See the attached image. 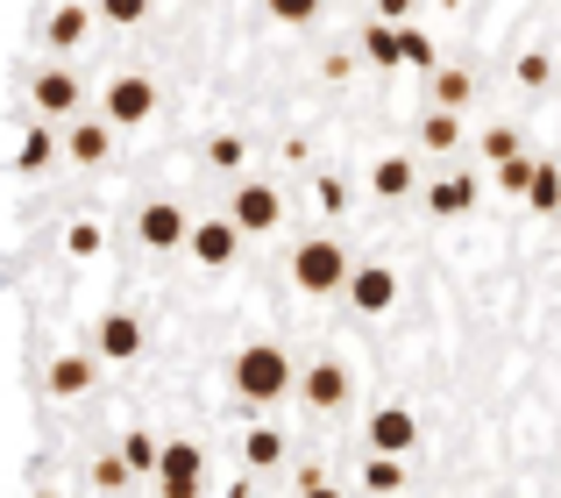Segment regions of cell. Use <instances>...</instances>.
I'll return each mask as SVG.
<instances>
[{"mask_svg": "<svg viewBox=\"0 0 561 498\" xmlns=\"http://www.w3.org/2000/svg\"><path fill=\"white\" fill-rule=\"evenodd\" d=\"M234 392H242V399H256V406L285 399V392H291V356L277 342H249L242 356H234Z\"/></svg>", "mask_w": 561, "mask_h": 498, "instance_id": "1", "label": "cell"}, {"mask_svg": "<svg viewBox=\"0 0 561 498\" xmlns=\"http://www.w3.org/2000/svg\"><path fill=\"white\" fill-rule=\"evenodd\" d=\"M291 278H299V292H313V299L342 292V278H348V257H342V242H328V236L299 242V249H291Z\"/></svg>", "mask_w": 561, "mask_h": 498, "instance_id": "2", "label": "cell"}, {"mask_svg": "<svg viewBox=\"0 0 561 498\" xmlns=\"http://www.w3.org/2000/svg\"><path fill=\"white\" fill-rule=\"evenodd\" d=\"M157 491L164 498H199V477H206V456L192 442H171V449H157Z\"/></svg>", "mask_w": 561, "mask_h": 498, "instance_id": "3", "label": "cell"}, {"mask_svg": "<svg viewBox=\"0 0 561 498\" xmlns=\"http://www.w3.org/2000/svg\"><path fill=\"white\" fill-rule=\"evenodd\" d=\"M157 114V79H114L107 86V122H122V128H136V122H150Z\"/></svg>", "mask_w": 561, "mask_h": 498, "instance_id": "4", "label": "cell"}, {"mask_svg": "<svg viewBox=\"0 0 561 498\" xmlns=\"http://www.w3.org/2000/svg\"><path fill=\"white\" fill-rule=\"evenodd\" d=\"M342 285H348V306H356V314H391L398 306V278L383 271V263H363V271L342 278Z\"/></svg>", "mask_w": 561, "mask_h": 498, "instance_id": "5", "label": "cell"}, {"mask_svg": "<svg viewBox=\"0 0 561 498\" xmlns=\"http://www.w3.org/2000/svg\"><path fill=\"white\" fill-rule=\"evenodd\" d=\"M277 222H285V200L271 185H234V228L242 236H271Z\"/></svg>", "mask_w": 561, "mask_h": 498, "instance_id": "6", "label": "cell"}, {"mask_svg": "<svg viewBox=\"0 0 561 498\" xmlns=\"http://www.w3.org/2000/svg\"><path fill=\"white\" fill-rule=\"evenodd\" d=\"M234 242H242V228H234V222H199V228H185V249L206 263V271L234 263Z\"/></svg>", "mask_w": 561, "mask_h": 498, "instance_id": "7", "label": "cell"}, {"mask_svg": "<svg viewBox=\"0 0 561 498\" xmlns=\"http://www.w3.org/2000/svg\"><path fill=\"white\" fill-rule=\"evenodd\" d=\"M412 442H420V420H412L405 406H383V414L370 420V449L377 456H405Z\"/></svg>", "mask_w": 561, "mask_h": 498, "instance_id": "8", "label": "cell"}, {"mask_svg": "<svg viewBox=\"0 0 561 498\" xmlns=\"http://www.w3.org/2000/svg\"><path fill=\"white\" fill-rule=\"evenodd\" d=\"M185 214L171 207V200H157V207H142V222H136V236L150 242V249H185Z\"/></svg>", "mask_w": 561, "mask_h": 498, "instance_id": "9", "label": "cell"}, {"mask_svg": "<svg viewBox=\"0 0 561 498\" xmlns=\"http://www.w3.org/2000/svg\"><path fill=\"white\" fill-rule=\"evenodd\" d=\"M136 349H142V320L136 314H107L100 320V356L107 363H128Z\"/></svg>", "mask_w": 561, "mask_h": 498, "instance_id": "10", "label": "cell"}, {"mask_svg": "<svg viewBox=\"0 0 561 498\" xmlns=\"http://www.w3.org/2000/svg\"><path fill=\"white\" fill-rule=\"evenodd\" d=\"M306 399H313L320 414H334V406L348 399V371L342 363H313V371H306Z\"/></svg>", "mask_w": 561, "mask_h": 498, "instance_id": "11", "label": "cell"}, {"mask_svg": "<svg viewBox=\"0 0 561 498\" xmlns=\"http://www.w3.org/2000/svg\"><path fill=\"white\" fill-rule=\"evenodd\" d=\"M93 377H100L93 356H57V363H50V392H57V399H79Z\"/></svg>", "mask_w": 561, "mask_h": 498, "instance_id": "12", "label": "cell"}, {"mask_svg": "<svg viewBox=\"0 0 561 498\" xmlns=\"http://www.w3.org/2000/svg\"><path fill=\"white\" fill-rule=\"evenodd\" d=\"M36 107L43 114H71L79 107V79H71V71H43L36 79Z\"/></svg>", "mask_w": 561, "mask_h": 498, "instance_id": "13", "label": "cell"}, {"mask_svg": "<svg viewBox=\"0 0 561 498\" xmlns=\"http://www.w3.org/2000/svg\"><path fill=\"white\" fill-rule=\"evenodd\" d=\"M426 207L448 214V222H455V214H469V207H477V179H440V185H426Z\"/></svg>", "mask_w": 561, "mask_h": 498, "instance_id": "14", "label": "cell"}, {"mask_svg": "<svg viewBox=\"0 0 561 498\" xmlns=\"http://www.w3.org/2000/svg\"><path fill=\"white\" fill-rule=\"evenodd\" d=\"M242 463H249V471H277V463H285V434H277V428H249Z\"/></svg>", "mask_w": 561, "mask_h": 498, "instance_id": "15", "label": "cell"}, {"mask_svg": "<svg viewBox=\"0 0 561 498\" xmlns=\"http://www.w3.org/2000/svg\"><path fill=\"white\" fill-rule=\"evenodd\" d=\"M420 143L426 150H455V143H462V122H455V107H434L420 122Z\"/></svg>", "mask_w": 561, "mask_h": 498, "instance_id": "16", "label": "cell"}, {"mask_svg": "<svg viewBox=\"0 0 561 498\" xmlns=\"http://www.w3.org/2000/svg\"><path fill=\"white\" fill-rule=\"evenodd\" d=\"M65 150L79 157V165H107V128H100V122H79V128H71V143H65Z\"/></svg>", "mask_w": 561, "mask_h": 498, "instance_id": "17", "label": "cell"}, {"mask_svg": "<svg viewBox=\"0 0 561 498\" xmlns=\"http://www.w3.org/2000/svg\"><path fill=\"white\" fill-rule=\"evenodd\" d=\"M370 185L383 200H398V193H412V165L405 157H377V171H370Z\"/></svg>", "mask_w": 561, "mask_h": 498, "instance_id": "18", "label": "cell"}, {"mask_svg": "<svg viewBox=\"0 0 561 498\" xmlns=\"http://www.w3.org/2000/svg\"><path fill=\"white\" fill-rule=\"evenodd\" d=\"M526 200H534L540 214H554V207H561V171H554V165H534V179H526Z\"/></svg>", "mask_w": 561, "mask_h": 498, "instance_id": "19", "label": "cell"}, {"mask_svg": "<svg viewBox=\"0 0 561 498\" xmlns=\"http://www.w3.org/2000/svg\"><path fill=\"white\" fill-rule=\"evenodd\" d=\"M363 485H370L377 498H391V491H405V471H398V456H370V471H363Z\"/></svg>", "mask_w": 561, "mask_h": 498, "instance_id": "20", "label": "cell"}, {"mask_svg": "<svg viewBox=\"0 0 561 498\" xmlns=\"http://www.w3.org/2000/svg\"><path fill=\"white\" fill-rule=\"evenodd\" d=\"M85 22H93L85 8H57V14H50V43H57V50H71V43L85 36Z\"/></svg>", "mask_w": 561, "mask_h": 498, "instance_id": "21", "label": "cell"}, {"mask_svg": "<svg viewBox=\"0 0 561 498\" xmlns=\"http://www.w3.org/2000/svg\"><path fill=\"white\" fill-rule=\"evenodd\" d=\"M363 50H370L377 65L391 71V65H398V29H391V22H370V29H363Z\"/></svg>", "mask_w": 561, "mask_h": 498, "instance_id": "22", "label": "cell"}, {"mask_svg": "<svg viewBox=\"0 0 561 498\" xmlns=\"http://www.w3.org/2000/svg\"><path fill=\"white\" fill-rule=\"evenodd\" d=\"M526 179H534V165H526L519 150H512V157H497V193H526Z\"/></svg>", "mask_w": 561, "mask_h": 498, "instance_id": "23", "label": "cell"}, {"mask_svg": "<svg viewBox=\"0 0 561 498\" xmlns=\"http://www.w3.org/2000/svg\"><path fill=\"white\" fill-rule=\"evenodd\" d=\"M434 100L440 107H462L469 100V71H434Z\"/></svg>", "mask_w": 561, "mask_h": 498, "instance_id": "24", "label": "cell"}, {"mask_svg": "<svg viewBox=\"0 0 561 498\" xmlns=\"http://www.w3.org/2000/svg\"><path fill=\"white\" fill-rule=\"evenodd\" d=\"M122 463H128V471H150V463H157V442H150V434H128V442H122Z\"/></svg>", "mask_w": 561, "mask_h": 498, "instance_id": "25", "label": "cell"}, {"mask_svg": "<svg viewBox=\"0 0 561 498\" xmlns=\"http://www.w3.org/2000/svg\"><path fill=\"white\" fill-rule=\"evenodd\" d=\"M128 477H136V471H128L122 456H100V463H93V485H100V491H122Z\"/></svg>", "mask_w": 561, "mask_h": 498, "instance_id": "26", "label": "cell"}, {"mask_svg": "<svg viewBox=\"0 0 561 498\" xmlns=\"http://www.w3.org/2000/svg\"><path fill=\"white\" fill-rule=\"evenodd\" d=\"M50 150H57V143H50V136L36 128V136L22 143V157H14V165H22V171H43V165H50Z\"/></svg>", "mask_w": 561, "mask_h": 498, "instance_id": "27", "label": "cell"}, {"mask_svg": "<svg viewBox=\"0 0 561 498\" xmlns=\"http://www.w3.org/2000/svg\"><path fill=\"white\" fill-rule=\"evenodd\" d=\"M150 0H100V22H142Z\"/></svg>", "mask_w": 561, "mask_h": 498, "instance_id": "28", "label": "cell"}, {"mask_svg": "<svg viewBox=\"0 0 561 498\" xmlns=\"http://www.w3.org/2000/svg\"><path fill=\"white\" fill-rule=\"evenodd\" d=\"M320 0H271V22H313Z\"/></svg>", "mask_w": 561, "mask_h": 498, "instance_id": "29", "label": "cell"}, {"mask_svg": "<svg viewBox=\"0 0 561 498\" xmlns=\"http://www.w3.org/2000/svg\"><path fill=\"white\" fill-rule=\"evenodd\" d=\"M65 242H71V257H93V249H100V228H93V222H71Z\"/></svg>", "mask_w": 561, "mask_h": 498, "instance_id": "30", "label": "cell"}, {"mask_svg": "<svg viewBox=\"0 0 561 498\" xmlns=\"http://www.w3.org/2000/svg\"><path fill=\"white\" fill-rule=\"evenodd\" d=\"M512 150H519V136H512V128H491V136H483V157H491V165H497V157H512Z\"/></svg>", "mask_w": 561, "mask_h": 498, "instance_id": "31", "label": "cell"}, {"mask_svg": "<svg viewBox=\"0 0 561 498\" xmlns=\"http://www.w3.org/2000/svg\"><path fill=\"white\" fill-rule=\"evenodd\" d=\"M214 165H220V171L242 165V136H214Z\"/></svg>", "mask_w": 561, "mask_h": 498, "instance_id": "32", "label": "cell"}, {"mask_svg": "<svg viewBox=\"0 0 561 498\" xmlns=\"http://www.w3.org/2000/svg\"><path fill=\"white\" fill-rule=\"evenodd\" d=\"M320 207L342 214V207H348V185H342V179H320Z\"/></svg>", "mask_w": 561, "mask_h": 498, "instance_id": "33", "label": "cell"}, {"mask_svg": "<svg viewBox=\"0 0 561 498\" xmlns=\"http://www.w3.org/2000/svg\"><path fill=\"white\" fill-rule=\"evenodd\" d=\"M519 86H548V57H519Z\"/></svg>", "mask_w": 561, "mask_h": 498, "instance_id": "34", "label": "cell"}, {"mask_svg": "<svg viewBox=\"0 0 561 498\" xmlns=\"http://www.w3.org/2000/svg\"><path fill=\"white\" fill-rule=\"evenodd\" d=\"M405 8H412V0H377V22H398Z\"/></svg>", "mask_w": 561, "mask_h": 498, "instance_id": "35", "label": "cell"}, {"mask_svg": "<svg viewBox=\"0 0 561 498\" xmlns=\"http://www.w3.org/2000/svg\"><path fill=\"white\" fill-rule=\"evenodd\" d=\"M306 498H342V491H334V485H320V477H313V485H306Z\"/></svg>", "mask_w": 561, "mask_h": 498, "instance_id": "36", "label": "cell"}, {"mask_svg": "<svg viewBox=\"0 0 561 498\" xmlns=\"http://www.w3.org/2000/svg\"><path fill=\"white\" fill-rule=\"evenodd\" d=\"M28 498H50V491H28Z\"/></svg>", "mask_w": 561, "mask_h": 498, "instance_id": "37", "label": "cell"}]
</instances>
